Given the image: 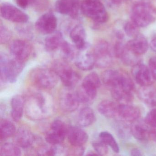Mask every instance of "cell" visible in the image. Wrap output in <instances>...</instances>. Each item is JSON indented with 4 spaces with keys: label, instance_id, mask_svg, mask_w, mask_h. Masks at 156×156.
<instances>
[{
    "label": "cell",
    "instance_id": "22",
    "mask_svg": "<svg viewBox=\"0 0 156 156\" xmlns=\"http://www.w3.org/2000/svg\"><path fill=\"white\" fill-rule=\"evenodd\" d=\"M75 59L76 65L83 71H90L95 65V60L92 52L80 54Z\"/></svg>",
    "mask_w": 156,
    "mask_h": 156
},
{
    "label": "cell",
    "instance_id": "43",
    "mask_svg": "<svg viewBox=\"0 0 156 156\" xmlns=\"http://www.w3.org/2000/svg\"><path fill=\"white\" fill-rule=\"evenodd\" d=\"M15 1L20 8L25 9L30 5H32L34 0H15Z\"/></svg>",
    "mask_w": 156,
    "mask_h": 156
},
{
    "label": "cell",
    "instance_id": "27",
    "mask_svg": "<svg viewBox=\"0 0 156 156\" xmlns=\"http://www.w3.org/2000/svg\"><path fill=\"white\" fill-rule=\"evenodd\" d=\"M97 89L87 87L81 85L76 91L80 103L89 104L93 102L97 96Z\"/></svg>",
    "mask_w": 156,
    "mask_h": 156
},
{
    "label": "cell",
    "instance_id": "16",
    "mask_svg": "<svg viewBox=\"0 0 156 156\" xmlns=\"http://www.w3.org/2000/svg\"><path fill=\"white\" fill-rule=\"evenodd\" d=\"M67 138L70 144L74 147H83L88 140L87 133L81 128L77 126L69 127Z\"/></svg>",
    "mask_w": 156,
    "mask_h": 156
},
{
    "label": "cell",
    "instance_id": "25",
    "mask_svg": "<svg viewBox=\"0 0 156 156\" xmlns=\"http://www.w3.org/2000/svg\"><path fill=\"white\" fill-rule=\"evenodd\" d=\"M121 59L123 63L126 65L133 66L137 64L140 63V55H137L131 51L126 45L121 50L117 56Z\"/></svg>",
    "mask_w": 156,
    "mask_h": 156
},
{
    "label": "cell",
    "instance_id": "6",
    "mask_svg": "<svg viewBox=\"0 0 156 156\" xmlns=\"http://www.w3.org/2000/svg\"><path fill=\"white\" fill-rule=\"evenodd\" d=\"M52 69L57 74L63 84L68 88H72L75 86L80 80V75L65 61H55Z\"/></svg>",
    "mask_w": 156,
    "mask_h": 156
},
{
    "label": "cell",
    "instance_id": "8",
    "mask_svg": "<svg viewBox=\"0 0 156 156\" xmlns=\"http://www.w3.org/2000/svg\"><path fill=\"white\" fill-rule=\"evenodd\" d=\"M1 16L7 20L18 23H26L29 16L12 4L3 3L0 8Z\"/></svg>",
    "mask_w": 156,
    "mask_h": 156
},
{
    "label": "cell",
    "instance_id": "9",
    "mask_svg": "<svg viewBox=\"0 0 156 156\" xmlns=\"http://www.w3.org/2000/svg\"><path fill=\"white\" fill-rule=\"evenodd\" d=\"M57 26V18L51 12H46L38 19L35 28L38 32L43 35L51 34L55 32Z\"/></svg>",
    "mask_w": 156,
    "mask_h": 156
},
{
    "label": "cell",
    "instance_id": "40",
    "mask_svg": "<svg viewBox=\"0 0 156 156\" xmlns=\"http://www.w3.org/2000/svg\"><path fill=\"white\" fill-rule=\"evenodd\" d=\"M51 156H65L67 155V151L61 144L52 145L50 147Z\"/></svg>",
    "mask_w": 156,
    "mask_h": 156
},
{
    "label": "cell",
    "instance_id": "15",
    "mask_svg": "<svg viewBox=\"0 0 156 156\" xmlns=\"http://www.w3.org/2000/svg\"><path fill=\"white\" fill-rule=\"evenodd\" d=\"M70 38L77 50L84 51L88 47L86 41V33L82 25H77L75 26L70 34Z\"/></svg>",
    "mask_w": 156,
    "mask_h": 156
},
{
    "label": "cell",
    "instance_id": "11",
    "mask_svg": "<svg viewBox=\"0 0 156 156\" xmlns=\"http://www.w3.org/2000/svg\"><path fill=\"white\" fill-rule=\"evenodd\" d=\"M131 74L134 80L140 86L151 85L154 82L149 67L141 63L132 66Z\"/></svg>",
    "mask_w": 156,
    "mask_h": 156
},
{
    "label": "cell",
    "instance_id": "19",
    "mask_svg": "<svg viewBox=\"0 0 156 156\" xmlns=\"http://www.w3.org/2000/svg\"><path fill=\"white\" fill-rule=\"evenodd\" d=\"M126 46L131 51L139 55L145 54L149 47L147 39L140 34L129 41Z\"/></svg>",
    "mask_w": 156,
    "mask_h": 156
},
{
    "label": "cell",
    "instance_id": "26",
    "mask_svg": "<svg viewBox=\"0 0 156 156\" xmlns=\"http://www.w3.org/2000/svg\"><path fill=\"white\" fill-rule=\"evenodd\" d=\"M63 41L62 33L59 31L55 32L45 39L44 45L45 49L48 51H54L60 48Z\"/></svg>",
    "mask_w": 156,
    "mask_h": 156
},
{
    "label": "cell",
    "instance_id": "36",
    "mask_svg": "<svg viewBox=\"0 0 156 156\" xmlns=\"http://www.w3.org/2000/svg\"><path fill=\"white\" fill-rule=\"evenodd\" d=\"M50 0H34L31 6L37 12H44L47 10L50 6Z\"/></svg>",
    "mask_w": 156,
    "mask_h": 156
},
{
    "label": "cell",
    "instance_id": "45",
    "mask_svg": "<svg viewBox=\"0 0 156 156\" xmlns=\"http://www.w3.org/2000/svg\"><path fill=\"white\" fill-rule=\"evenodd\" d=\"M150 46L154 51L156 52V36L151 39L150 43Z\"/></svg>",
    "mask_w": 156,
    "mask_h": 156
},
{
    "label": "cell",
    "instance_id": "28",
    "mask_svg": "<svg viewBox=\"0 0 156 156\" xmlns=\"http://www.w3.org/2000/svg\"><path fill=\"white\" fill-rule=\"evenodd\" d=\"M95 120V115L93 109L87 107L80 110L77 118V122L81 126H88Z\"/></svg>",
    "mask_w": 156,
    "mask_h": 156
},
{
    "label": "cell",
    "instance_id": "20",
    "mask_svg": "<svg viewBox=\"0 0 156 156\" xmlns=\"http://www.w3.org/2000/svg\"><path fill=\"white\" fill-rule=\"evenodd\" d=\"M119 105L109 100L102 101L98 104V112L105 117L108 118L118 117Z\"/></svg>",
    "mask_w": 156,
    "mask_h": 156
},
{
    "label": "cell",
    "instance_id": "33",
    "mask_svg": "<svg viewBox=\"0 0 156 156\" xmlns=\"http://www.w3.org/2000/svg\"><path fill=\"white\" fill-rule=\"evenodd\" d=\"M82 85L90 88L97 89L101 86V80L98 75L93 72L85 77Z\"/></svg>",
    "mask_w": 156,
    "mask_h": 156
},
{
    "label": "cell",
    "instance_id": "23",
    "mask_svg": "<svg viewBox=\"0 0 156 156\" xmlns=\"http://www.w3.org/2000/svg\"><path fill=\"white\" fill-rule=\"evenodd\" d=\"M123 73L113 70H107L103 72L101 80L107 86L110 87H117L119 86Z\"/></svg>",
    "mask_w": 156,
    "mask_h": 156
},
{
    "label": "cell",
    "instance_id": "47",
    "mask_svg": "<svg viewBox=\"0 0 156 156\" xmlns=\"http://www.w3.org/2000/svg\"><path fill=\"white\" fill-rule=\"evenodd\" d=\"M135 1H136L138 2H144V1H146V0H135Z\"/></svg>",
    "mask_w": 156,
    "mask_h": 156
},
{
    "label": "cell",
    "instance_id": "17",
    "mask_svg": "<svg viewBox=\"0 0 156 156\" xmlns=\"http://www.w3.org/2000/svg\"><path fill=\"white\" fill-rule=\"evenodd\" d=\"M140 115V110L136 107L128 104H119L118 117L123 121L133 123L138 120Z\"/></svg>",
    "mask_w": 156,
    "mask_h": 156
},
{
    "label": "cell",
    "instance_id": "3",
    "mask_svg": "<svg viewBox=\"0 0 156 156\" xmlns=\"http://www.w3.org/2000/svg\"><path fill=\"white\" fill-rule=\"evenodd\" d=\"M156 19V10L147 2H138L131 10V20L139 28L148 26Z\"/></svg>",
    "mask_w": 156,
    "mask_h": 156
},
{
    "label": "cell",
    "instance_id": "21",
    "mask_svg": "<svg viewBox=\"0 0 156 156\" xmlns=\"http://www.w3.org/2000/svg\"><path fill=\"white\" fill-rule=\"evenodd\" d=\"M25 100L20 95H16L12 97L11 102V115L12 119L18 122L21 119L25 107Z\"/></svg>",
    "mask_w": 156,
    "mask_h": 156
},
{
    "label": "cell",
    "instance_id": "2",
    "mask_svg": "<svg viewBox=\"0 0 156 156\" xmlns=\"http://www.w3.org/2000/svg\"><path fill=\"white\" fill-rule=\"evenodd\" d=\"M1 81V82L14 83L24 67V62L15 58L10 59L4 53L0 56Z\"/></svg>",
    "mask_w": 156,
    "mask_h": 156
},
{
    "label": "cell",
    "instance_id": "18",
    "mask_svg": "<svg viewBox=\"0 0 156 156\" xmlns=\"http://www.w3.org/2000/svg\"><path fill=\"white\" fill-rule=\"evenodd\" d=\"M14 140L19 147L25 148L31 147L34 144L35 137L29 129L22 127L16 131Z\"/></svg>",
    "mask_w": 156,
    "mask_h": 156
},
{
    "label": "cell",
    "instance_id": "41",
    "mask_svg": "<svg viewBox=\"0 0 156 156\" xmlns=\"http://www.w3.org/2000/svg\"><path fill=\"white\" fill-rule=\"evenodd\" d=\"M145 122L151 127L156 129V109H153L146 115Z\"/></svg>",
    "mask_w": 156,
    "mask_h": 156
},
{
    "label": "cell",
    "instance_id": "37",
    "mask_svg": "<svg viewBox=\"0 0 156 156\" xmlns=\"http://www.w3.org/2000/svg\"><path fill=\"white\" fill-rule=\"evenodd\" d=\"M65 138L51 131L48 132L45 136L46 141L51 145L61 144Z\"/></svg>",
    "mask_w": 156,
    "mask_h": 156
},
{
    "label": "cell",
    "instance_id": "12",
    "mask_svg": "<svg viewBox=\"0 0 156 156\" xmlns=\"http://www.w3.org/2000/svg\"><path fill=\"white\" fill-rule=\"evenodd\" d=\"M9 49L13 58L24 62L30 57L32 52L30 44L22 40L12 41L10 44Z\"/></svg>",
    "mask_w": 156,
    "mask_h": 156
},
{
    "label": "cell",
    "instance_id": "13",
    "mask_svg": "<svg viewBox=\"0 0 156 156\" xmlns=\"http://www.w3.org/2000/svg\"><path fill=\"white\" fill-rule=\"evenodd\" d=\"M55 10L60 14L68 15L73 19L77 18L80 8L79 0H57L55 5Z\"/></svg>",
    "mask_w": 156,
    "mask_h": 156
},
{
    "label": "cell",
    "instance_id": "29",
    "mask_svg": "<svg viewBox=\"0 0 156 156\" xmlns=\"http://www.w3.org/2000/svg\"><path fill=\"white\" fill-rule=\"evenodd\" d=\"M16 132V126L12 122L5 119L1 120L0 124V137L1 140L12 136Z\"/></svg>",
    "mask_w": 156,
    "mask_h": 156
},
{
    "label": "cell",
    "instance_id": "7",
    "mask_svg": "<svg viewBox=\"0 0 156 156\" xmlns=\"http://www.w3.org/2000/svg\"><path fill=\"white\" fill-rule=\"evenodd\" d=\"M95 65L100 68L109 67L113 62L114 51L110 44L105 41L96 43L93 49Z\"/></svg>",
    "mask_w": 156,
    "mask_h": 156
},
{
    "label": "cell",
    "instance_id": "32",
    "mask_svg": "<svg viewBox=\"0 0 156 156\" xmlns=\"http://www.w3.org/2000/svg\"><path fill=\"white\" fill-rule=\"evenodd\" d=\"M100 140L103 141L107 146H109L115 153L119 152V147L115 139L110 133L106 131L100 133L99 135Z\"/></svg>",
    "mask_w": 156,
    "mask_h": 156
},
{
    "label": "cell",
    "instance_id": "35",
    "mask_svg": "<svg viewBox=\"0 0 156 156\" xmlns=\"http://www.w3.org/2000/svg\"><path fill=\"white\" fill-rule=\"evenodd\" d=\"M139 28V27L131 20V21L127 22L125 23L124 30L128 37L134 38L140 34Z\"/></svg>",
    "mask_w": 156,
    "mask_h": 156
},
{
    "label": "cell",
    "instance_id": "10",
    "mask_svg": "<svg viewBox=\"0 0 156 156\" xmlns=\"http://www.w3.org/2000/svg\"><path fill=\"white\" fill-rule=\"evenodd\" d=\"M59 103L61 108L65 112H73L79 106L80 102L76 92L68 88L63 90L60 95Z\"/></svg>",
    "mask_w": 156,
    "mask_h": 156
},
{
    "label": "cell",
    "instance_id": "24",
    "mask_svg": "<svg viewBox=\"0 0 156 156\" xmlns=\"http://www.w3.org/2000/svg\"><path fill=\"white\" fill-rule=\"evenodd\" d=\"M139 98L147 105L151 106H156V88L152 85L141 87L138 92Z\"/></svg>",
    "mask_w": 156,
    "mask_h": 156
},
{
    "label": "cell",
    "instance_id": "42",
    "mask_svg": "<svg viewBox=\"0 0 156 156\" xmlns=\"http://www.w3.org/2000/svg\"><path fill=\"white\" fill-rule=\"evenodd\" d=\"M149 67L154 80H156V56H153L150 59Z\"/></svg>",
    "mask_w": 156,
    "mask_h": 156
},
{
    "label": "cell",
    "instance_id": "38",
    "mask_svg": "<svg viewBox=\"0 0 156 156\" xmlns=\"http://www.w3.org/2000/svg\"><path fill=\"white\" fill-rule=\"evenodd\" d=\"M12 34L10 31L2 23L0 24V43L5 44L10 41Z\"/></svg>",
    "mask_w": 156,
    "mask_h": 156
},
{
    "label": "cell",
    "instance_id": "46",
    "mask_svg": "<svg viewBox=\"0 0 156 156\" xmlns=\"http://www.w3.org/2000/svg\"><path fill=\"white\" fill-rule=\"evenodd\" d=\"M131 155L133 156H141V151L137 148H133L131 150Z\"/></svg>",
    "mask_w": 156,
    "mask_h": 156
},
{
    "label": "cell",
    "instance_id": "30",
    "mask_svg": "<svg viewBox=\"0 0 156 156\" xmlns=\"http://www.w3.org/2000/svg\"><path fill=\"white\" fill-rule=\"evenodd\" d=\"M75 47L68 42L64 40L60 49L64 60L66 61H71L76 58L77 55L76 54Z\"/></svg>",
    "mask_w": 156,
    "mask_h": 156
},
{
    "label": "cell",
    "instance_id": "4",
    "mask_svg": "<svg viewBox=\"0 0 156 156\" xmlns=\"http://www.w3.org/2000/svg\"><path fill=\"white\" fill-rule=\"evenodd\" d=\"M80 9L86 17L97 24H103L108 20V14L105 6L98 0H82Z\"/></svg>",
    "mask_w": 156,
    "mask_h": 156
},
{
    "label": "cell",
    "instance_id": "5",
    "mask_svg": "<svg viewBox=\"0 0 156 156\" xmlns=\"http://www.w3.org/2000/svg\"><path fill=\"white\" fill-rule=\"evenodd\" d=\"M59 76L52 70L41 67L34 70L31 79L36 86L41 89H50L56 86Z\"/></svg>",
    "mask_w": 156,
    "mask_h": 156
},
{
    "label": "cell",
    "instance_id": "31",
    "mask_svg": "<svg viewBox=\"0 0 156 156\" xmlns=\"http://www.w3.org/2000/svg\"><path fill=\"white\" fill-rule=\"evenodd\" d=\"M21 151L17 145L12 143H6L0 149V155L2 156H20Z\"/></svg>",
    "mask_w": 156,
    "mask_h": 156
},
{
    "label": "cell",
    "instance_id": "44",
    "mask_svg": "<svg viewBox=\"0 0 156 156\" xmlns=\"http://www.w3.org/2000/svg\"><path fill=\"white\" fill-rule=\"evenodd\" d=\"M126 1V0H109V4L112 7L119 6Z\"/></svg>",
    "mask_w": 156,
    "mask_h": 156
},
{
    "label": "cell",
    "instance_id": "1",
    "mask_svg": "<svg viewBox=\"0 0 156 156\" xmlns=\"http://www.w3.org/2000/svg\"><path fill=\"white\" fill-rule=\"evenodd\" d=\"M25 107L27 116L33 120L44 119L52 111V105L49 97L40 92L34 93L28 98Z\"/></svg>",
    "mask_w": 156,
    "mask_h": 156
},
{
    "label": "cell",
    "instance_id": "39",
    "mask_svg": "<svg viewBox=\"0 0 156 156\" xmlns=\"http://www.w3.org/2000/svg\"><path fill=\"white\" fill-rule=\"evenodd\" d=\"M93 147L96 153L98 155L104 156L108 152L107 145L100 140L99 141H95L93 143Z\"/></svg>",
    "mask_w": 156,
    "mask_h": 156
},
{
    "label": "cell",
    "instance_id": "14",
    "mask_svg": "<svg viewBox=\"0 0 156 156\" xmlns=\"http://www.w3.org/2000/svg\"><path fill=\"white\" fill-rule=\"evenodd\" d=\"M136 120L130 127V133L133 136L140 141L151 139V135L154 128L150 126L145 121Z\"/></svg>",
    "mask_w": 156,
    "mask_h": 156
},
{
    "label": "cell",
    "instance_id": "34",
    "mask_svg": "<svg viewBox=\"0 0 156 156\" xmlns=\"http://www.w3.org/2000/svg\"><path fill=\"white\" fill-rule=\"evenodd\" d=\"M69 127L60 119L55 120L51 125V131L65 138L67 136Z\"/></svg>",
    "mask_w": 156,
    "mask_h": 156
}]
</instances>
